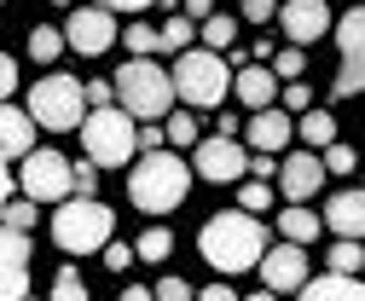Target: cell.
Instances as JSON below:
<instances>
[{
	"instance_id": "obj_50",
	"label": "cell",
	"mask_w": 365,
	"mask_h": 301,
	"mask_svg": "<svg viewBox=\"0 0 365 301\" xmlns=\"http://www.w3.org/2000/svg\"><path fill=\"white\" fill-rule=\"evenodd\" d=\"M0 6H6V0H0Z\"/></svg>"
},
{
	"instance_id": "obj_43",
	"label": "cell",
	"mask_w": 365,
	"mask_h": 301,
	"mask_svg": "<svg viewBox=\"0 0 365 301\" xmlns=\"http://www.w3.org/2000/svg\"><path fill=\"white\" fill-rule=\"evenodd\" d=\"M197 301H244V295H238L232 284H226V278H215V284H209V290H203Z\"/></svg>"
},
{
	"instance_id": "obj_14",
	"label": "cell",
	"mask_w": 365,
	"mask_h": 301,
	"mask_svg": "<svg viewBox=\"0 0 365 301\" xmlns=\"http://www.w3.org/2000/svg\"><path fill=\"white\" fill-rule=\"evenodd\" d=\"M290 139H296V116L290 110H255L250 122H244V145L250 151H261V157H279V151H290Z\"/></svg>"
},
{
	"instance_id": "obj_13",
	"label": "cell",
	"mask_w": 365,
	"mask_h": 301,
	"mask_svg": "<svg viewBox=\"0 0 365 301\" xmlns=\"http://www.w3.org/2000/svg\"><path fill=\"white\" fill-rule=\"evenodd\" d=\"M279 29L290 35V47H313L319 35H331V6L325 0H284L279 6Z\"/></svg>"
},
{
	"instance_id": "obj_39",
	"label": "cell",
	"mask_w": 365,
	"mask_h": 301,
	"mask_svg": "<svg viewBox=\"0 0 365 301\" xmlns=\"http://www.w3.org/2000/svg\"><path fill=\"white\" fill-rule=\"evenodd\" d=\"M105 267H110V273H128V267H133V249L110 238V243H105Z\"/></svg>"
},
{
	"instance_id": "obj_48",
	"label": "cell",
	"mask_w": 365,
	"mask_h": 301,
	"mask_svg": "<svg viewBox=\"0 0 365 301\" xmlns=\"http://www.w3.org/2000/svg\"><path fill=\"white\" fill-rule=\"evenodd\" d=\"M244 301H272V290H255V295H244Z\"/></svg>"
},
{
	"instance_id": "obj_24",
	"label": "cell",
	"mask_w": 365,
	"mask_h": 301,
	"mask_svg": "<svg viewBox=\"0 0 365 301\" xmlns=\"http://www.w3.org/2000/svg\"><path fill=\"white\" fill-rule=\"evenodd\" d=\"M122 47H128V58H151V53H163V29H151V23L133 18L122 29Z\"/></svg>"
},
{
	"instance_id": "obj_42",
	"label": "cell",
	"mask_w": 365,
	"mask_h": 301,
	"mask_svg": "<svg viewBox=\"0 0 365 301\" xmlns=\"http://www.w3.org/2000/svg\"><path fill=\"white\" fill-rule=\"evenodd\" d=\"M180 12H186L192 23H209L215 18V0H180Z\"/></svg>"
},
{
	"instance_id": "obj_23",
	"label": "cell",
	"mask_w": 365,
	"mask_h": 301,
	"mask_svg": "<svg viewBox=\"0 0 365 301\" xmlns=\"http://www.w3.org/2000/svg\"><path fill=\"white\" fill-rule=\"evenodd\" d=\"M197 41H203L209 53H220V58H226V53L238 47V18H232V12H215L209 23H197Z\"/></svg>"
},
{
	"instance_id": "obj_47",
	"label": "cell",
	"mask_w": 365,
	"mask_h": 301,
	"mask_svg": "<svg viewBox=\"0 0 365 301\" xmlns=\"http://www.w3.org/2000/svg\"><path fill=\"white\" fill-rule=\"evenodd\" d=\"M6 191H12V174H6V157H0V208H6V203H12Z\"/></svg>"
},
{
	"instance_id": "obj_6",
	"label": "cell",
	"mask_w": 365,
	"mask_h": 301,
	"mask_svg": "<svg viewBox=\"0 0 365 301\" xmlns=\"http://www.w3.org/2000/svg\"><path fill=\"white\" fill-rule=\"evenodd\" d=\"M81 134V157L87 162H99V168H128L133 162V151H140V122H133L122 105H110V110H87V122L76 127Z\"/></svg>"
},
{
	"instance_id": "obj_51",
	"label": "cell",
	"mask_w": 365,
	"mask_h": 301,
	"mask_svg": "<svg viewBox=\"0 0 365 301\" xmlns=\"http://www.w3.org/2000/svg\"><path fill=\"white\" fill-rule=\"evenodd\" d=\"M279 6H284V0H279Z\"/></svg>"
},
{
	"instance_id": "obj_16",
	"label": "cell",
	"mask_w": 365,
	"mask_h": 301,
	"mask_svg": "<svg viewBox=\"0 0 365 301\" xmlns=\"http://www.w3.org/2000/svg\"><path fill=\"white\" fill-rule=\"evenodd\" d=\"M319 180H325V162H319V151H290V157L279 162V191H284L290 203H307V197L319 191Z\"/></svg>"
},
{
	"instance_id": "obj_37",
	"label": "cell",
	"mask_w": 365,
	"mask_h": 301,
	"mask_svg": "<svg viewBox=\"0 0 365 301\" xmlns=\"http://www.w3.org/2000/svg\"><path fill=\"white\" fill-rule=\"evenodd\" d=\"M116 105V81H87V110H110Z\"/></svg>"
},
{
	"instance_id": "obj_36",
	"label": "cell",
	"mask_w": 365,
	"mask_h": 301,
	"mask_svg": "<svg viewBox=\"0 0 365 301\" xmlns=\"http://www.w3.org/2000/svg\"><path fill=\"white\" fill-rule=\"evenodd\" d=\"M70 180H76V197H99V162H70Z\"/></svg>"
},
{
	"instance_id": "obj_49",
	"label": "cell",
	"mask_w": 365,
	"mask_h": 301,
	"mask_svg": "<svg viewBox=\"0 0 365 301\" xmlns=\"http://www.w3.org/2000/svg\"><path fill=\"white\" fill-rule=\"evenodd\" d=\"M53 6H76V0H53Z\"/></svg>"
},
{
	"instance_id": "obj_19",
	"label": "cell",
	"mask_w": 365,
	"mask_h": 301,
	"mask_svg": "<svg viewBox=\"0 0 365 301\" xmlns=\"http://www.w3.org/2000/svg\"><path fill=\"white\" fill-rule=\"evenodd\" d=\"M29 151H35V116L18 110V105H0V157H6V162L18 157L24 162Z\"/></svg>"
},
{
	"instance_id": "obj_11",
	"label": "cell",
	"mask_w": 365,
	"mask_h": 301,
	"mask_svg": "<svg viewBox=\"0 0 365 301\" xmlns=\"http://www.w3.org/2000/svg\"><path fill=\"white\" fill-rule=\"evenodd\" d=\"M255 273H261V290H272V295H302L307 290V249L302 243H272Z\"/></svg>"
},
{
	"instance_id": "obj_45",
	"label": "cell",
	"mask_w": 365,
	"mask_h": 301,
	"mask_svg": "<svg viewBox=\"0 0 365 301\" xmlns=\"http://www.w3.org/2000/svg\"><path fill=\"white\" fill-rule=\"evenodd\" d=\"M99 6H105V12H133V18H140L145 6H157V0H99Z\"/></svg>"
},
{
	"instance_id": "obj_20",
	"label": "cell",
	"mask_w": 365,
	"mask_h": 301,
	"mask_svg": "<svg viewBox=\"0 0 365 301\" xmlns=\"http://www.w3.org/2000/svg\"><path fill=\"white\" fill-rule=\"evenodd\" d=\"M296 301H365V278H336V273L307 278V290Z\"/></svg>"
},
{
	"instance_id": "obj_32",
	"label": "cell",
	"mask_w": 365,
	"mask_h": 301,
	"mask_svg": "<svg viewBox=\"0 0 365 301\" xmlns=\"http://www.w3.org/2000/svg\"><path fill=\"white\" fill-rule=\"evenodd\" d=\"M302 70H307L302 47H279V53H272V75H279V81H302Z\"/></svg>"
},
{
	"instance_id": "obj_29",
	"label": "cell",
	"mask_w": 365,
	"mask_h": 301,
	"mask_svg": "<svg viewBox=\"0 0 365 301\" xmlns=\"http://www.w3.org/2000/svg\"><path fill=\"white\" fill-rule=\"evenodd\" d=\"M331 273H336V278H354V273H365V243H348V238H336V249H331Z\"/></svg>"
},
{
	"instance_id": "obj_5",
	"label": "cell",
	"mask_w": 365,
	"mask_h": 301,
	"mask_svg": "<svg viewBox=\"0 0 365 301\" xmlns=\"http://www.w3.org/2000/svg\"><path fill=\"white\" fill-rule=\"evenodd\" d=\"M168 75H174V99H186L192 110H215V105H226V93H232V64H226L220 53H209V47L180 53Z\"/></svg>"
},
{
	"instance_id": "obj_10",
	"label": "cell",
	"mask_w": 365,
	"mask_h": 301,
	"mask_svg": "<svg viewBox=\"0 0 365 301\" xmlns=\"http://www.w3.org/2000/svg\"><path fill=\"white\" fill-rule=\"evenodd\" d=\"M336 47H342V70L331 88L336 93H365V6L336 18Z\"/></svg>"
},
{
	"instance_id": "obj_12",
	"label": "cell",
	"mask_w": 365,
	"mask_h": 301,
	"mask_svg": "<svg viewBox=\"0 0 365 301\" xmlns=\"http://www.w3.org/2000/svg\"><path fill=\"white\" fill-rule=\"evenodd\" d=\"M110 41H122V35H116V12H105V6H76V12H70L64 47H76L81 58H99Z\"/></svg>"
},
{
	"instance_id": "obj_28",
	"label": "cell",
	"mask_w": 365,
	"mask_h": 301,
	"mask_svg": "<svg viewBox=\"0 0 365 301\" xmlns=\"http://www.w3.org/2000/svg\"><path fill=\"white\" fill-rule=\"evenodd\" d=\"M133 255H140V261H168L174 255V232L168 226H145L140 243H133Z\"/></svg>"
},
{
	"instance_id": "obj_33",
	"label": "cell",
	"mask_w": 365,
	"mask_h": 301,
	"mask_svg": "<svg viewBox=\"0 0 365 301\" xmlns=\"http://www.w3.org/2000/svg\"><path fill=\"white\" fill-rule=\"evenodd\" d=\"M319 162H325V174H354V168H359V151L336 139L331 151H319Z\"/></svg>"
},
{
	"instance_id": "obj_41",
	"label": "cell",
	"mask_w": 365,
	"mask_h": 301,
	"mask_svg": "<svg viewBox=\"0 0 365 301\" xmlns=\"http://www.w3.org/2000/svg\"><path fill=\"white\" fill-rule=\"evenodd\" d=\"M12 88H18V64H12V53H0V105H6Z\"/></svg>"
},
{
	"instance_id": "obj_35",
	"label": "cell",
	"mask_w": 365,
	"mask_h": 301,
	"mask_svg": "<svg viewBox=\"0 0 365 301\" xmlns=\"http://www.w3.org/2000/svg\"><path fill=\"white\" fill-rule=\"evenodd\" d=\"M53 301H87V284H81L76 267H58V278H53Z\"/></svg>"
},
{
	"instance_id": "obj_21",
	"label": "cell",
	"mask_w": 365,
	"mask_h": 301,
	"mask_svg": "<svg viewBox=\"0 0 365 301\" xmlns=\"http://www.w3.org/2000/svg\"><path fill=\"white\" fill-rule=\"evenodd\" d=\"M296 139H302L307 151H331V145H336V116L313 105L307 116H296Z\"/></svg>"
},
{
	"instance_id": "obj_22",
	"label": "cell",
	"mask_w": 365,
	"mask_h": 301,
	"mask_svg": "<svg viewBox=\"0 0 365 301\" xmlns=\"http://www.w3.org/2000/svg\"><path fill=\"white\" fill-rule=\"evenodd\" d=\"M319 226H325V214H313L307 203H290V208L279 214V232H284V243H313V238H319Z\"/></svg>"
},
{
	"instance_id": "obj_26",
	"label": "cell",
	"mask_w": 365,
	"mask_h": 301,
	"mask_svg": "<svg viewBox=\"0 0 365 301\" xmlns=\"http://www.w3.org/2000/svg\"><path fill=\"white\" fill-rule=\"evenodd\" d=\"M24 47H29V58H35V64H53V58L64 53V29H47V23H35Z\"/></svg>"
},
{
	"instance_id": "obj_1",
	"label": "cell",
	"mask_w": 365,
	"mask_h": 301,
	"mask_svg": "<svg viewBox=\"0 0 365 301\" xmlns=\"http://www.w3.org/2000/svg\"><path fill=\"white\" fill-rule=\"evenodd\" d=\"M197 249H203V261H209L220 278L255 273L261 255H267V226L255 221V214H244V208H220V214H209V221H203Z\"/></svg>"
},
{
	"instance_id": "obj_2",
	"label": "cell",
	"mask_w": 365,
	"mask_h": 301,
	"mask_svg": "<svg viewBox=\"0 0 365 301\" xmlns=\"http://www.w3.org/2000/svg\"><path fill=\"white\" fill-rule=\"evenodd\" d=\"M192 162L180 151H145L133 157V174H128V203L145 208V214H168L192 197Z\"/></svg>"
},
{
	"instance_id": "obj_4",
	"label": "cell",
	"mask_w": 365,
	"mask_h": 301,
	"mask_svg": "<svg viewBox=\"0 0 365 301\" xmlns=\"http://www.w3.org/2000/svg\"><path fill=\"white\" fill-rule=\"evenodd\" d=\"M110 232H116V214L99 197H70L53 208V243L64 255H105Z\"/></svg>"
},
{
	"instance_id": "obj_3",
	"label": "cell",
	"mask_w": 365,
	"mask_h": 301,
	"mask_svg": "<svg viewBox=\"0 0 365 301\" xmlns=\"http://www.w3.org/2000/svg\"><path fill=\"white\" fill-rule=\"evenodd\" d=\"M110 81H116V105H122L133 122H157V116H168V105H174V75H168L157 58H128Z\"/></svg>"
},
{
	"instance_id": "obj_25",
	"label": "cell",
	"mask_w": 365,
	"mask_h": 301,
	"mask_svg": "<svg viewBox=\"0 0 365 301\" xmlns=\"http://www.w3.org/2000/svg\"><path fill=\"white\" fill-rule=\"evenodd\" d=\"M163 134H168V151H197V145H203V134H197V116H192V110L168 116V122H163Z\"/></svg>"
},
{
	"instance_id": "obj_9",
	"label": "cell",
	"mask_w": 365,
	"mask_h": 301,
	"mask_svg": "<svg viewBox=\"0 0 365 301\" xmlns=\"http://www.w3.org/2000/svg\"><path fill=\"white\" fill-rule=\"evenodd\" d=\"M192 174L209 180V186H232L250 174V145L244 139H226V134H209L197 151H192Z\"/></svg>"
},
{
	"instance_id": "obj_15",
	"label": "cell",
	"mask_w": 365,
	"mask_h": 301,
	"mask_svg": "<svg viewBox=\"0 0 365 301\" xmlns=\"http://www.w3.org/2000/svg\"><path fill=\"white\" fill-rule=\"evenodd\" d=\"M29 295V238L0 226V301Z\"/></svg>"
},
{
	"instance_id": "obj_40",
	"label": "cell",
	"mask_w": 365,
	"mask_h": 301,
	"mask_svg": "<svg viewBox=\"0 0 365 301\" xmlns=\"http://www.w3.org/2000/svg\"><path fill=\"white\" fill-rule=\"evenodd\" d=\"M279 0H244V23H272Z\"/></svg>"
},
{
	"instance_id": "obj_7",
	"label": "cell",
	"mask_w": 365,
	"mask_h": 301,
	"mask_svg": "<svg viewBox=\"0 0 365 301\" xmlns=\"http://www.w3.org/2000/svg\"><path fill=\"white\" fill-rule=\"evenodd\" d=\"M24 110L35 116V127H47V134H76V127L87 122V88H81L76 75L53 70V75H41L35 88H29V105Z\"/></svg>"
},
{
	"instance_id": "obj_27",
	"label": "cell",
	"mask_w": 365,
	"mask_h": 301,
	"mask_svg": "<svg viewBox=\"0 0 365 301\" xmlns=\"http://www.w3.org/2000/svg\"><path fill=\"white\" fill-rule=\"evenodd\" d=\"M192 41H197V23H192L186 12H174V18L163 23V53L180 58V53H192Z\"/></svg>"
},
{
	"instance_id": "obj_38",
	"label": "cell",
	"mask_w": 365,
	"mask_h": 301,
	"mask_svg": "<svg viewBox=\"0 0 365 301\" xmlns=\"http://www.w3.org/2000/svg\"><path fill=\"white\" fill-rule=\"evenodd\" d=\"M157 301H197V295H192V284H186V278H174V273H168V278L157 284Z\"/></svg>"
},
{
	"instance_id": "obj_17",
	"label": "cell",
	"mask_w": 365,
	"mask_h": 301,
	"mask_svg": "<svg viewBox=\"0 0 365 301\" xmlns=\"http://www.w3.org/2000/svg\"><path fill=\"white\" fill-rule=\"evenodd\" d=\"M325 226L336 238H348V243H365V191L359 186H348V191H336L325 203Z\"/></svg>"
},
{
	"instance_id": "obj_30",
	"label": "cell",
	"mask_w": 365,
	"mask_h": 301,
	"mask_svg": "<svg viewBox=\"0 0 365 301\" xmlns=\"http://www.w3.org/2000/svg\"><path fill=\"white\" fill-rule=\"evenodd\" d=\"M0 221H6V232H29V226L41 221V203L18 197V203H6V208H0Z\"/></svg>"
},
{
	"instance_id": "obj_8",
	"label": "cell",
	"mask_w": 365,
	"mask_h": 301,
	"mask_svg": "<svg viewBox=\"0 0 365 301\" xmlns=\"http://www.w3.org/2000/svg\"><path fill=\"white\" fill-rule=\"evenodd\" d=\"M18 186L29 203H70L76 197V180H70V157L58 151H29L18 162Z\"/></svg>"
},
{
	"instance_id": "obj_18",
	"label": "cell",
	"mask_w": 365,
	"mask_h": 301,
	"mask_svg": "<svg viewBox=\"0 0 365 301\" xmlns=\"http://www.w3.org/2000/svg\"><path fill=\"white\" fill-rule=\"evenodd\" d=\"M279 88H284V81H272V64H244V70H232V93L250 105V116L279 105Z\"/></svg>"
},
{
	"instance_id": "obj_34",
	"label": "cell",
	"mask_w": 365,
	"mask_h": 301,
	"mask_svg": "<svg viewBox=\"0 0 365 301\" xmlns=\"http://www.w3.org/2000/svg\"><path fill=\"white\" fill-rule=\"evenodd\" d=\"M279 110H290V116H307V110H313V88H307V81H284Z\"/></svg>"
},
{
	"instance_id": "obj_46",
	"label": "cell",
	"mask_w": 365,
	"mask_h": 301,
	"mask_svg": "<svg viewBox=\"0 0 365 301\" xmlns=\"http://www.w3.org/2000/svg\"><path fill=\"white\" fill-rule=\"evenodd\" d=\"M122 301H157V290H145V284H128V290H122Z\"/></svg>"
},
{
	"instance_id": "obj_31",
	"label": "cell",
	"mask_w": 365,
	"mask_h": 301,
	"mask_svg": "<svg viewBox=\"0 0 365 301\" xmlns=\"http://www.w3.org/2000/svg\"><path fill=\"white\" fill-rule=\"evenodd\" d=\"M238 208H244V214H267V208H272V186H267V180H244V186H238Z\"/></svg>"
},
{
	"instance_id": "obj_44",
	"label": "cell",
	"mask_w": 365,
	"mask_h": 301,
	"mask_svg": "<svg viewBox=\"0 0 365 301\" xmlns=\"http://www.w3.org/2000/svg\"><path fill=\"white\" fill-rule=\"evenodd\" d=\"M250 174L272 186V174H279V162H272V157H261V151H255V157H250Z\"/></svg>"
}]
</instances>
